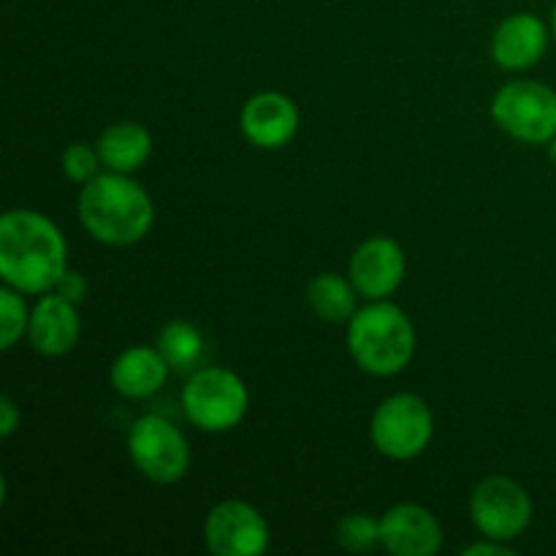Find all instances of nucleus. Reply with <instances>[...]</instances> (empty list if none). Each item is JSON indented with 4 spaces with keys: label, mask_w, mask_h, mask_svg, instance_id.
Masks as SVG:
<instances>
[{
    "label": "nucleus",
    "mask_w": 556,
    "mask_h": 556,
    "mask_svg": "<svg viewBox=\"0 0 556 556\" xmlns=\"http://www.w3.org/2000/svg\"><path fill=\"white\" fill-rule=\"evenodd\" d=\"M68 271V244L49 217L11 210L0 217V277L20 293H49Z\"/></svg>",
    "instance_id": "obj_1"
},
{
    "label": "nucleus",
    "mask_w": 556,
    "mask_h": 556,
    "mask_svg": "<svg viewBox=\"0 0 556 556\" xmlns=\"http://www.w3.org/2000/svg\"><path fill=\"white\" fill-rule=\"evenodd\" d=\"M79 223L98 242L125 248L150 233L155 206L150 193L128 174L106 172L81 188Z\"/></svg>",
    "instance_id": "obj_2"
},
{
    "label": "nucleus",
    "mask_w": 556,
    "mask_h": 556,
    "mask_svg": "<svg viewBox=\"0 0 556 556\" xmlns=\"http://www.w3.org/2000/svg\"><path fill=\"white\" fill-rule=\"evenodd\" d=\"M348 351L375 378L400 375L416 356V329L396 304L369 302L348 320Z\"/></svg>",
    "instance_id": "obj_3"
},
{
    "label": "nucleus",
    "mask_w": 556,
    "mask_h": 556,
    "mask_svg": "<svg viewBox=\"0 0 556 556\" xmlns=\"http://www.w3.org/2000/svg\"><path fill=\"white\" fill-rule=\"evenodd\" d=\"M248 386L231 369H195L182 389L185 416L201 432H231L248 416Z\"/></svg>",
    "instance_id": "obj_4"
},
{
    "label": "nucleus",
    "mask_w": 556,
    "mask_h": 556,
    "mask_svg": "<svg viewBox=\"0 0 556 556\" xmlns=\"http://www.w3.org/2000/svg\"><path fill=\"white\" fill-rule=\"evenodd\" d=\"M375 448L396 462L421 456L434 438V416L416 394H394L383 400L369 424Z\"/></svg>",
    "instance_id": "obj_5"
},
{
    "label": "nucleus",
    "mask_w": 556,
    "mask_h": 556,
    "mask_svg": "<svg viewBox=\"0 0 556 556\" xmlns=\"http://www.w3.org/2000/svg\"><path fill=\"white\" fill-rule=\"evenodd\" d=\"M492 119L514 139L548 144L556 136V92L541 81H508L494 96Z\"/></svg>",
    "instance_id": "obj_6"
},
{
    "label": "nucleus",
    "mask_w": 556,
    "mask_h": 556,
    "mask_svg": "<svg viewBox=\"0 0 556 556\" xmlns=\"http://www.w3.org/2000/svg\"><path fill=\"white\" fill-rule=\"evenodd\" d=\"M128 456L152 483H177L190 470L185 434L163 416H141L128 432Z\"/></svg>",
    "instance_id": "obj_7"
},
{
    "label": "nucleus",
    "mask_w": 556,
    "mask_h": 556,
    "mask_svg": "<svg viewBox=\"0 0 556 556\" xmlns=\"http://www.w3.org/2000/svg\"><path fill=\"white\" fill-rule=\"evenodd\" d=\"M470 516L483 538L510 543L530 527L532 500L514 478L492 476L472 489Z\"/></svg>",
    "instance_id": "obj_8"
},
{
    "label": "nucleus",
    "mask_w": 556,
    "mask_h": 556,
    "mask_svg": "<svg viewBox=\"0 0 556 556\" xmlns=\"http://www.w3.org/2000/svg\"><path fill=\"white\" fill-rule=\"evenodd\" d=\"M204 541L215 556H261L269 552V525L258 508L242 500H226L206 516Z\"/></svg>",
    "instance_id": "obj_9"
},
{
    "label": "nucleus",
    "mask_w": 556,
    "mask_h": 556,
    "mask_svg": "<svg viewBox=\"0 0 556 556\" xmlns=\"http://www.w3.org/2000/svg\"><path fill=\"white\" fill-rule=\"evenodd\" d=\"M405 253L389 237L367 239L351 255V282L369 302L389 299L405 280Z\"/></svg>",
    "instance_id": "obj_10"
},
{
    "label": "nucleus",
    "mask_w": 556,
    "mask_h": 556,
    "mask_svg": "<svg viewBox=\"0 0 556 556\" xmlns=\"http://www.w3.org/2000/svg\"><path fill=\"white\" fill-rule=\"evenodd\" d=\"M380 541L396 556H432L443 548V530L432 510L400 503L380 516Z\"/></svg>",
    "instance_id": "obj_11"
},
{
    "label": "nucleus",
    "mask_w": 556,
    "mask_h": 556,
    "mask_svg": "<svg viewBox=\"0 0 556 556\" xmlns=\"http://www.w3.org/2000/svg\"><path fill=\"white\" fill-rule=\"evenodd\" d=\"M242 134L261 150H280L299 134V109L282 92H255L239 114Z\"/></svg>",
    "instance_id": "obj_12"
},
{
    "label": "nucleus",
    "mask_w": 556,
    "mask_h": 556,
    "mask_svg": "<svg viewBox=\"0 0 556 556\" xmlns=\"http://www.w3.org/2000/svg\"><path fill=\"white\" fill-rule=\"evenodd\" d=\"M81 337V318L74 302L54 293H43L30 313L27 340L36 353L47 358H60L76 348Z\"/></svg>",
    "instance_id": "obj_13"
},
{
    "label": "nucleus",
    "mask_w": 556,
    "mask_h": 556,
    "mask_svg": "<svg viewBox=\"0 0 556 556\" xmlns=\"http://www.w3.org/2000/svg\"><path fill=\"white\" fill-rule=\"evenodd\" d=\"M548 47V27L535 14H510L492 36V58L505 71H525L541 63Z\"/></svg>",
    "instance_id": "obj_14"
},
{
    "label": "nucleus",
    "mask_w": 556,
    "mask_h": 556,
    "mask_svg": "<svg viewBox=\"0 0 556 556\" xmlns=\"http://www.w3.org/2000/svg\"><path fill=\"white\" fill-rule=\"evenodd\" d=\"M168 372H172V367L157 348L136 345L114 358L109 380H112L114 391L125 400H147L163 389Z\"/></svg>",
    "instance_id": "obj_15"
},
{
    "label": "nucleus",
    "mask_w": 556,
    "mask_h": 556,
    "mask_svg": "<svg viewBox=\"0 0 556 556\" xmlns=\"http://www.w3.org/2000/svg\"><path fill=\"white\" fill-rule=\"evenodd\" d=\"M98 155L109 172L134 174L150 161L152 155V134L141 123H123L109 125L98 139Z\"/></svg>",
    "instance_id": "obj_16"
},
{
    "label": "nucleus",
    "mask_w": 556,
    "mask_h": 556,
    "mask_svg": "<svg viewBox=\"0 0 556 556\" xmlns=\"http://www.w3.org/2000/svg\"><path fill=\"white\" fill-rule=\"evenodd\" d=\"M356 286L342 275L326 271L307 288V302L313 313L326 324H348L356 315Z\"/></svg>",
    "instance_id": "obj_17"
},
{
    "label": "nucleus",
    "mask_w": 556,
    "mask_h": 556,
    "mask_svg": "<svg viewBox=\"0 0 556 556\" xmlns=\"http://www.w3.org/2000/svg\"><path fill=\"white\" fill-rule=\"evenodd\" d=\"M157 351L174 372H190L204 356V337L188 320H172L157 337Z\"/></svg>",
    "instance_id": "obj_18"
},
{
    "label": "nucleus",
    "mask_w": 556,
    "mask_h": 556,
    "mask_svg": "<svg viewBox=\"0 0 556 556\" xmlns=\"http://www.w3.org/2000/svg\"><path fill=\"white\" fill-rule=\"evenodd\" d=\"M30 326V313L16 288H0V351H11Z\"/></svg>",
    "instance_id": "obj_19"
},
{
    "label": "nucleus",
    "mask_w": 556,
    "mask_h": 556,
    "mask_svg": "<svg viewBox=\"0 0 556 556\" xmlns=\"http://www.w3.org/2000/svg\"><path fill=\"white\" fill-rule=\"evenodd\" d=\"M337 543L345 552L353 554H367L375 548H383L380 541V519H372L367 514H351L340 521L337 527Z\"/></svg>",
    "instance_id": "obj_20"
},
{
    "label": "nucleus",
    "mask_w": 556,
    "mask_h": 556,
    "mask_svg": "<svg viewBox=\"0 0 556 556\" xmlns=\"http://www.w3.org/2000/svg\"><path fill=\"white\" fill-rule=\"evenodd\" d=\"M63 174L71 179V182L87 185L90 179L98 177V168L103 166L101 155H98V147L81 144V141H74L71 147H65L63 157Z\"/></svg>",
    "instance_id": "obj_21"
},
{
    "label": "nucleus",
    "mask_w": 556,
    "mask_h": 556,
    "mask_svg": "<svg viewBox=\"0 0 556 556\" xmlns=\"http://www.w3.org/2000/svg\"><path fill=\"white\" fill-rule=\"evenodd\" d=\"M54 291L60 293V296H65L68 299V302H74V304H79V302H85L87 299V280H85V275H79V271H65L63 277H60V282H58V288H54Z\"/></svg>",
    "instance_id": "obj_22"
},
{
    "label": "nucleus",
    "mask_w": 556,
    "mask_h": 556,
    "mask_svg": "<svg viewBox=\"0 0 556 556\" xmlns=\"http://www.w3.org/2000/svg\"><path fill=\"white\" fill-rule=\"evenodd\" d=\"M20 421L22 416L20 410H16L14 400H11V396H0V438L9 440L11 434L20 429Z\"/></svg>",
    "instance_id": "obj_23"
},
{
    "label": "nucleus",
    "mask_w": 556,
    "mask_h": 556,
    "mask_svg": "<svg viewBox=\"0 0 556 556\" xmlns=\"http://www.w3.org/2000/svg\"><path fill=\"white\" fill-rule=\"evenodd\" d=\"M510 556L514 554V548L508 546V543L503 541H492V538H486V543H472V546L465 548V556Z\"/></svg>",
    "instance_id": "obj_24"
},
{
    "label": "nucleus",
    "mask_w": 556,
    "mask_h": 556,
    "mask_svg": "<svg viewBox=\"0 0 556 556\" xmlns=\"http://www.w3.org/2000/svg\"><path fill=\"white\" fill-rule=\"evenodd\" d=\"M548 157H552V163L556 166V136L552 141H548Z\"/></svg>",
    "instance_id": "obj_25"
},
{
    "label": "nucleus",
    "mask_w": 556,
    "mask_h": 556,
    "mask_svg": "<svg viewBox=\"0 0 556 556\" xmlns=\"http://www.w3.org/2000/svg\"><path fill=\"white\" fill-rule=\"evenodd\" d=\"M552 33H554V41H556V3H554V11H552Z\"/></svg>",
    "instance_id": "obj_26"
}]
</instances>
